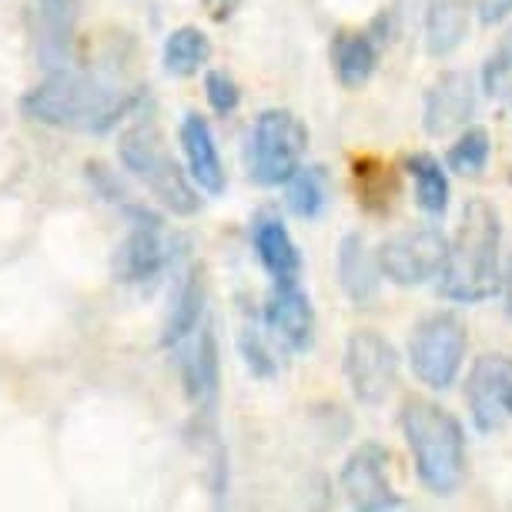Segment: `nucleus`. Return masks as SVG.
Wrapping results in <instances>:
<instances>
[{"label":"nucleus","instance_id":"obj_25","mask_svg":"<svg viewBox=\"0 0 512 512\" xmlns=\"http://www.w3.org/2000/svg\"><path fill=\"white\" fill-rule=\"evenodd\" d=\"M489 154H492L489 131L479 128V124H469V128L456 138V144L449 148L446 164H449V171H456L462 178H476L486 171Z\"/></svg>","mask_w":512,"mask_h":512},{"label":"nucleus","instance_id":"obj_33","mask_svg":"<svg viewBox=\"0 0 512 512\" xmlns=\"http://www.w3.org/2000/svg\"><path fill=\"white\" fill-rule=\"evenodd\" d=\"M509 185H512V164H509Z\"/></svg>","mask_w":512,"mask_h":512},{"label":"nucleus","instance_id":"obj_19","mask_svg":"<svg viewBox=\"0 0 512 512\" xmlns=\"http://www.w3.org/2000/svg\"><path fill=\"white\" fill-rule=\"evenodd\" d=\"M251 241H255L258 262L265 265V272L275 282H288V278L302 275V251L288 235V228L282 225V218L275 215H258L251 225Z\"/></svg>","mask_w":512,"mask_h":512},{"label":"nucleus","instance_id":"obj_27","mask_svg":"<svg viewBox=\"0 0 512 512\" xmlns=\"http://www.w3.org/2000/svg\"><path fill=\"white\" fill-rule=\"evenodd\" d=\"M355 178H359V191H362V201L369 208H379L385 211L392 205V198L395 195V181L389 175V168L379 161H362V164H355Z\"/></svg>","mask_w":512,"mask_h":512},{"label":"nucleus","instance_id":"obj_9","mask_svg":"<svg viewBox=\"0 0 512 512\" xmlns=\"http://www.w3.org/2000/svg\"><path fill=\"white\" fill-rule=\"evenodd\" d=\"M389 462H392L389 449L379 446V442H362V446L345 459L338 482H342L345 499H349L355 509L389 512V509L405 506V499L389 482Z\"/></svg>","mask_w":512,"mask_h":512},{"label":"nucleus","instance_id":"obj_28","mask_svg":"<svg viewBox=\"0 0 512 512\" xmlns=\"http://www.w3.org/2000/svg\"><path fill=\"white\" fill-rule=\"evenodd\" d=\"M205 94H208V104L218 114H231L241 104L238 84L231 81L225 71H208V77H205Z\"/></svg>","mask_w":512,"mask_h":512},{"label":"nucleus","instance_id":"obj_20","mask_svg":"<svg viewBox=\"0 0 512 512\" xmlns=\"http://www.w3.org/2000/svg\"><path fill=\"white\" fill-rule=\"evenodd\" d=\"M472 0H425V51L449 57L469 37Z\"/></svg>","mask_w":512,"mask_h":512},{"label":"nucleus","instance_id":"obj_23","mask_svg":"<svg viewBox=\"0 0 512 512\" xmlns=\"http://www.w3.org/2000/svg\"><path fill=\"white\" fill-rule=\"evenodd\" d=\"M208 57H211V41L198 27H178L164 41V71L175 77L198 74Z\"/></svg>","mask_w":512,"mask_h":512},{"label":"nucleus","instance_id":"obj_6","mask_svg":"<svg viewBox=\"0 0 512 512\" xmlns=\"http://www.w3.org/2000/svg\"><path fill=\"white\" fill-rule=\"evenodd\" d=\"M469 332L456 312H432L425 315L409 335V365L415 379L436 392L456 385L459 369L466 362Z\"/></svg>","mask_w":512,"mask_h":512},{"label":"nucleus","instance_id":"obj_12","mask_svg":"<svg viewBox=\"0 0 512 512\" xmlns=\"http://www.w3.org/2000/svg\"><path fill=\"white\" fill-rule=\"evenodd\" d=\"M134 228L114 251V278L124 285H141L161 275L168 265V245L161 238V221L144 208H131Z\"/></svg>","mask_w":512,"mask_h":512},{"label":"nucleus","instance_id":"obj_16","mask_svg":"<svg viewBox=\"0 0 512 512\" xmlns=\"http://www.w3.org/2000/svg\"><path fill=\"white\" fill-rule=\"evenodd\" d=\"M188 338L191 345L181 349V382H185V392L195 402V409L201 415H211L218 405V385H221L218 342L211 325H198Z\"/></svg>","mask_w":512,"mask_h":512},{"label":"nucleus","instance_id":"obj_2","mask_svg":"<svg viewBox=\"0 0 512 512\" xmlns=\"http://www.w3.org/2000/svg\"><path fill=\"white\" fill-rule=\"evenodd\" d=\"M499 248L502 221L499 211L482 198H472L462 208L459 231L446 248V265L439 272L442 298L456 305H479L499 292Z\"/></svg>","mask_w":512,"mask_h":512},{"label":"nucleus","instance_id":"obj_22","mask_svg":"<svg viewBox=\"0 0 512 512\" xmlns=\"http://www.w3.org/2000/svg\"><path fill=\"white\" fill-rule=\"evenodd\" d=\"M201 315H205V285H201L198 272H191L181 278L175 298H171V312L168 322H164V345H181L185 338L201 325Z\"/></svg>","mask_w":512,"mask_h":512},{"label":"nucleus","instance_id":"obj_4","mask_svg":"<svg viewBox=\"0 0 512 512\" xmlns=\"http://www.w3.org/2000/svg\"><path fill=\"white\" fill-rule=\"evenodd\" d=\"M118 154H121L124 168H128L168 211H175V215H195L201 208V195H198L195 181L181 171V164L175 161V154L168 151L161 131L154 128L151 121L131 124V128L121 134Z\"/></svg>","mask_w":512,"mask_h":512},{"label":"nucleus","instance_id":"obj_11","mask_svg":"<svg viewBox=\"0 0 512 512\" xmlns=\"http://www.w3.org/2000/svg\"><path fill=\"white\" fill-rule=\"evenodd\" d=\"M476 98H479L476 77L469 71H442L425 88L422 128L432 138H446V134L466 128L469 118L476 114Z\"/></svg>","mask_w":512,"mask_h":512},{"label":"nucleus","instance_id":"obj_24","mask_svg":"<svg viewBox=\"0 0 512 512\" xmlns=\"http://www.w3.org/2000/svg\"><path fill=\"white\" fill-rule=\"evenodd\" d=\"M288 185V208L295 211L298 218L312 221L328 208V198H332V188H328V171L312 164V168H298Z\"/></svg>","mask_w":512,"mask_h":512},{"label":"nucleus","instance_id":"obj_17","mask_svg":"<svg viewBox=\"0 0 512 512\" xmlns=\"http://www.w3.org/2000/svg\"><path fill=\"white\" fill-rule=\"evenodd\" d=\"M181 148H185L195 188L218 198L221 191H225V168H221V158H218L215 134H211L208 121L201 118V114H185V121H181Z\"/></svg>","mask_w":512,"mask_h":512},{"label":"nucleus","instance_id":"obj_29","mask_svg":"<svg viewBox=\"0 0 512 512\" xmlns=\"http://www.w3.org/2000/svg\"><path fill=\"white\" fill-rule=\"evenodd\" d=\"M241 355H245V365L255 379H272L275 375L272 352H268V345L262 342V335H255L251 328H245V335H241Z\"/></svg>","mask_w":512,"mask_h":512},{"label":"nucleus","instance_id":"obj_5","mask_svg":"<svg viewBox=\"0 0 512 512\" xmlns=\"http://www.w3.org/2000/svg\"><path fill=\"white\" fill-rule=\"evenodd\" d=\"M308 151V128L295 111L268 108L258 114L248 138V175L255 185L275 188L302 168Z\"/></svg>","mask_w":512,"mask_h":512},{"label":"nucleus","instance_id":"obj_1","mask_svg":"<svg viewBox=\"0 0 512 512\" xmlns=\"http://www.w3.org/2000/svg\"><path fill=\"white\" fill-rule=\"evenodd\" d=\"M131 101H134L131 91L104 84L94 74L61 67V71L47 74L44 81L27 94L24 114L31 121L51 124V128L104 134L128 114Z\"/></svg>","mask_w":512,"mask_h":512},{"label":"nucleus","instance_id":"obj_21","mask_svg":"<svg viewBox=\"0 0 512 512\" xmlns=\"http://www.w3.org/2000/svg\"><path fill=\"white\" fill-rule=\"evenodd\" d=\"M405 171H409L412 185H415V201L425 215L442 218L449 208V178L442 171V161L432 158V154H409L405 158Z\"/></svg>","mask_w":512,"mask_h":512},{"label":"nucleus","instance_id":"obj_30","mask_svg":"<svg viewBox=\"0 0 512 512\" xmlns=\"http://www.w3.org/2000/svg\"><path fill=\"white\" fill-rule=\"evenodd\" d=\"M472 11L479 14L482 24L492 27V24H502L512 14V0H472Z\"/></svg>","mask_w":512,"mask_h":512},{"label":"nucleus","instance_id":"obj_14","mask_svg":"<svg viewBox=\"0 0 512 512\" xmlns=\"http://www.w3.org/2000/svg\"><path fill=\"white\" fill-rule=\"evenodd\" d=\"M392 41L389 14L375 17L365 31H342L332 44V61L342 88H362L379 67V54Z\"/></svg>","mask_w":512,"mask_h":512},{"label":"nucleus","instance_id":"obj_31","mask_svg":"<svg viewBox=\"0 0 512 512\" xmlns=\"http://www.w3.org/2000/svg\"><path fill=\"white\" fill-rule=\"evenodd\" d=\"M201 4H205V11L215 17V21H228V17L238 11L241 0H201Z\"/></svg>","mask_w":512,"mask_h":512},{"label":"nucleus","instance_id":"obj_32","mask_svg":"<svg viewBox=\"0 0 512 512\" xmlns=\"http://www.w3.org/2000/svg\"><path fill=\"white\" fill-rule=\"evenodd\" d=\"M499 292H502V308H506V318L512 322V262H509V268H506V275H502Z\"/></svg>","mask_w":512,"mask_h":512},{"label":"nucleus","instance_id":"obj_18","mask_svg":"<svg viewBox=\"0 0 512 512\" xmlns=\"http://www.w3.org/2000/svg\"><path fill=\"white\" fill-rule=\"evenodd\" d=\"M338 285H342V292L349 295L352 305H372L375 298H379V285H382V272H379V262H375V255L365 245L362 235H345L342 245H338Z\"/></svg>","mask_w":512,"mask_h":512},{"label":"nucleus","instance_id":"obj_7","mask_svg":"<svg viewBox=\"0 0 512 512\" xmlns=\"http://www.w3.org/2000/svg\"><path fill=\"white\" fill-rule=\"evenodd\" d=\"M345 382L355 395V402L375 405L389 402V395L399 389V352L385 335L362 328L352 332L345 345Z\"/></svg>","mask_w":512,"mask_h":512},{"label":"nucleus","instance_id":"obj_26","mask_svg":"<svg viewBox=\"0 0 512 512\" xmlns=\"http://www.w3.org/2000/svg\"><path fill=\"white\" fill-rule=\"evenodd\" d=\"M482 91H486L492 101L509 104L512 108V27L499 37L496 51L482 64Z\"/></svg>","mask_w":512,"mask_h":512},{"label":"nucleus","instance_id":"obj_15","mask_svg":"<svg viewBox=\"0 0 512 512\" xmlns=\"http://www.w3.org/2000/svg\"><path fill=\"white\" fill-rule=\"evenodd\" d=\"M27 24H31L37 61L47 71L67 67L74 31V0H27Z\"/></svg>","mask_w":512,"mask_h":512},{"label":"nucleus","instance_id":"obj_3","mask_svg":"<svg viewBox=\"0 0 512 512\" xmlns=\"http://www.w3.org/2000/svg\"><path fill=\"white\" fill-rule=\"evenodd\" d=\"M402 436L409 442L419 482L432 496H456L466 482V429L442 405L409 399L399 415Z\"/></svg>","mask_w":512,"mask_h":512},{"label":"nucleus","instance_id":"obj_10","mask_svg":"<svg viewBox=\"0 0 512 512\" xmlns=\"http://www.w3.org/2000/svg\"><path fill=\"white\" fill-rule=\"evenodd\" d=\"M466 402L479 432H496L512 419V355L489 352L476 359L466 382Z\"/></svg>","mask_w":512,"mask_h":512},{"label":"nucleus","instance_id":"obj_13","mask_svg":"<svg viewBox=\"0 0 512 512\" xmlns=\"http://www.w3.org/2000/svg\"><path fill=\"white\" fill-rule=\"evenodd\" d=\"M265 325L285 349L308 352V345L315 338V308L312 298L298 285V278L275 282V288L265 298Z\"/></svg>","mask_w":512,"mask_h":512},{"label":"nucleus","instance_id":"obj_8","mask_svg":"<svg viewBox=\"0 0 512 512\" xmlns=\"http://www.w3.org/2000/svg\"><path fill=\"white\" fill-rule=\"evenodd\" d=\"M449 241L436 228H409L399 235H389L375 251L379 272L399 288H419L432 278H439L446 265Z\"/></svg>","mask_w":512,"mask_h":512}]
</instances>
